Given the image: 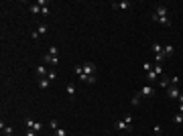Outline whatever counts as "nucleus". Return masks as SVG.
I'll use <instances>...</instances> for the list:
<instances>
[{"mask_svg": "<svg viewBox=\"0 0 183 136\" xmlns=\"http://www.w3.org/2000/svg\"><path fill=\"white\" fill-rule=\"evenodd\" d=\"M132 6V2L130 0H120V2H112V8L114 10H128Z\"/></svg>", "mask_w": 183, "mask_h": 136, "instance_id": "obj_1", "label": "nucleus"}, {"mask_svg": "<svg viewBox=\"0 0 183 136\" xmlns=\"http://www.w3.org/2000/svg\"><path fill=\"white\" fill-rule=\"evenodd\" d=\"M167 96H169L171 100H179V96H181V90H179L177 85H169V87H167Z\"/></svg>", "mask_w": 183, "mask_h": 136, "instance_id": "obj_2", "label": "nucleus"}, {"mask_svg": "<svg viewBox=\"0 0 183 136\" xmlns=\"http://www.w3.org/2000/svg\"><path fill=\"white\" fill-rule=\"evenodd\" d=\"M138 93H140L142 98H153V96H155V87H153V85H145V87L138 90Z\"/></svg>", "mask_w": 183, "mask_h": 136, "instance_id": "obj_3", "label": "nucleus"}, {"mask_svg": "<svg viewBox=\"0 0 183 136\" xmlns=\"http://www.w3.org/2000/svg\"><path fill=\"white\" fill-rule=\"evenodd\" d=\"M81 69H83V73H86L88 77H90V75H96V65H94V63H90V61H88V63H83V65H81Z\"/></svg>", "mask_w": 183, "mask_h": 136, "instance_id": "obj_4", "label": "nucleus"}, {"mask_svg": "<svg viewBox=\"0 0 183 136\" xmlns=\"http://www.w3.org/2000/svg\"><path fill=\"white\" fill-rule=\"evenodd\" d=\"M114 128H116V130H122V132H130V130H132V126H128L124 120H116Z\"/></svg>", "mask_w": 183, "mask_h": 136, "instance_id": "obj_5", "label": "nucleus"}, {"mask_svg": "<svg viewBox=\"0 0 183 136\" xmlns=\"http://www.w3.org/2000/svg\"><path fill=\"white\" fill-rule=\"evenodd\" d=\"M35 73H37V77L41 79V77H47V75H49V69H47L45 65H37V69H35Z\"/></svg>", "mask_w": 183, "mask_h": 136, "instance_id": "obj_6", "label": "nucleus"}, {"mask_svg": "<svg viewBox=\"0 0 183 136\" xmlns=\"http://www.w3.org/2000/svg\"><path fill=\"white\" fill-rule=\"evenodd\" d=\"M43 61H45V65H53V67L57 65V57H55V55H49V53L43 55Z\"/></svg>", "mask_w": 183, "mask_h": 136, "instance_id": "obj_7", "label": "nucleus"}, {"mask_svg": "<svg viewBox=\"0 0 183 136\" xmlns=\"http://www.w3.org/2000/svg\"><path fill=\"white\" fill-rule=\"evenodd\" d=\"M167 6H163V4H157V10H155V14L159 16V18H163V16H167Z\"/></svg>", "mask_w": 183, "mask_h": 136, "instance_id": "obj_8", "label": "nucleus"}, {"mask_svg": "<svg viewBox=\"0 0 183 136\" xmlns=\"http://www.w3.org/2000/svg\"><path fill=\"white\" fill-rule=\"evenodd\" d=\"M130 104H132L134 108H138V106L142 104V96H140V93H134V96H132V100H130Z\"/></svg>", "mask_w": 183, "mask_h": 136, "instance_id": "obj_9", "label": "nucleus"}, {"mask_svg": "<svg viewBox=\"0 0 183 136\" xmlns=\"http://www.w3.org/2000/svg\"><path fill=\"white\" fill-rule=\"evenodd\" d=\"M163 53H165V57H173L175 47H173V45H165V47H163Z\"/></svg>", "mask_w": 183, "mask_h": 136, "instance_id": "obj_10", "label": "nucleus"}, {"mask_svg": "<svg viewBox=\"0 0 183 136\" xmlns=\"http://www.w3.org/2000/svg\"><path fill=\"white\" fill-rule=\"evenodd\" d=\"M147 79L151 81V85H153V83H155V81L159 79V75H157V73H155V71H149V73H147Z\"/></svg>", "mask_w": 183, "mask_h": 136, "instance_id": "obj_11", "label": "nucleus"}, {"mask_svg": "<svg viewBox=\"0 0 183 136\" xmlns=\"http://www.w3.org/2000/svg\"><path fill=\"white\" fill-rule=\"evenodd\" d=\"M29 10L33 12V14H41V10H43V6H39V4H31V6H29Z\"/></svg>", "mask_w": 183, "mask_h": 136, "instance_id": "obj_12", "label": "nucleus"}, {"mask_svg": "<svg viewBox=\"0 0 183 136\" xmlns=\"http://www.w3.org/2000/svg\"><path fill=\"white\" fill-rule=\"evenodd\" d=\"M49 83H51V81L47 79V77H41V79H39V87H41V90H47Z\"/></svg>", "mask_w": 183, "mask_h": 136, "instance_id": "obj_13", "label": "nucleus"}, {"mask_svg": "<svg viewBox=\"0 0 183 136\" xmlns=\"http://www.w3.org/2000/svg\"><path fill=\"white\" fill-rule=\"evenodd\" d=\"M43 128H45V126H43V122H35V124H33V128H29V130H35V132L39 134V132H41Z\"/></svg>", "mask_w": 183, "mask_h": 136, "instance_id": "obj_14", "label": "nucleus"}, {"mask_svg": "<svg viewBox=\"0 0 183 136\" xmlns=\"http://www.w3.org/2000/svg\"><path fill=\"white\" fill-rule=\"evenodd\" d=\"M47 31H49V29H47V24H39V26H37V33H39V37L47 35Z\"/></svg>", "mask_w": 183, "mask_h": 136, "instance_id": "obj_15", "label": "nucleus"}, {"mask_svg": "<svg viewBox=\"0 0 183 136\" xmlns=\"http://www.w3.org/2000/svg\"><path fill=\"white\" fill-rule=\"evenodd\" d=\"M53 136H67V132H65V128H61V126H59L57 130H53Z\"/></svg>", "mask_w": 183, "mask_h": 136, "instance_id": "obj_16", "label": "nucleus"}, {"mask_svg": "<svg viewBox=\"0 0 183 136\" xmlns=\"http://www.w3.org/2000/svg\"><path fill=\"white\" fill-rule=\"evenodd\" d=\"M173 122H175V124H183V114L181 112L175 114V116H173Z\"/></svg>", "mask_w": 183, "mask_h": 136, "instance_id": "obj_17", "label": "nucleus"}, {"mask_svg": "<svg viewBox=\"0 0 183 136\" xmlns=\"http://www.w3.org/2000/svg\"><path fill=\"white\" fill-rule=\"evenodd\" d=\"M47 79H49V81H55V79H57V71L49 69V75H47Z\"/></svg>", "mask_w": 183, "mask_h": 136, "instance_id": "obj_18", "label": "nucleus"}, {"mask_svg": "<svg viewBox=\"0 0 183 136\" xmlns=\"http://www.w3.org/2000/svg\"><path fill=\"white\" fill-rule=\"evenodd\" d=\"M153 53H155V55H159V53H163V47H161L159 43H155V45H153Z\"/></svg>", "mask_w": 183, "mask_h": 136, "instance_id": "obj_19", "label": "nucleus"}, {"mask_svg": "<svg viewBox=\"0 0 183 136\" xmlns=\"http://www.w3.org/2000/svg\"><path fill=\"white\" fill-rule=\"evenodd\" d=\"M159 24H163V26H171V21H169L167 16H163V18H159Z\"/></svg>", "mask_w": 183, "mask_h": 136, "instance_id": "obj_20", "label": "nucleus"}, {"mask_svg": "<svg viewBox=\"0 0 183 136\" xmlns=\"http://www.w3.org/2000/svg\"><path fill=\"white\" fill-rule=\"evenodd\" d=\"M65 91H67L69 96H73V93H75V85H73V83H67V87H65Z\"/></svg>", "mask_w": 183, "mask_h": 136, "instance_id": "obj_21", "label": "nucleus"}, {"mask_svg": "<svg viewBox=\"0 0 183 136\" xmlns=\"http://www.w3.org/2000/svg\"><path fill=\"white\" fill-rule=\"evenodd\" d=\"M153 71H155V73H157V75H163V73H165V71H163V65H155V67H153Z\"/></svg>", "mask_w": 183, "mask_h": 136, "instance_id": "obj_22", "label": "nucleus"}, {"mask_svg": "<svg viewBox=\"0 0 183 136\" xmlns=\"http://www.w3.org/2000/svg\"><path fill=\"white\" fill-rule=\"evenodd\" d=\"M159 83H161V87H165V90H167V87L171 85V83H169V79H165V77H161V79H159Z\"/></svg>", "mask_w": 183, "mask_h": 136, "instance_id": "obj_23", "label": "nucleus"}, {"mask_svg": "<svg viewBox=\"0 0 183 136\" xmlns=\"http://www.w3.org/2000/svg\"><path fill=\"white\" fill-rule=\"evenodd\" d=\"M49 128H51V130H57V128H59L57 120H51V122H49Z\"/></svg>", "mask_w": 183, "mask_h": 136, "instance_id": "obj_24", "label": "nucleus"}, {"mask_svg": "<svg viewBox=\"0 0 183 136\" xmlns=\"http://www.w3.org/2000/svg\"><path fill=\"white\" fill-rule=\"evenodd\" d=\"M2 132H4L6 136H12V132H14V130H12L10 126H4V130H2Z\"/></svg>", "mask_w": 183, "mask_h": 136, "instance_id": "obj_25", "label": "nucleus"}, {"mask_svg": "<svg viewBox=\"0 0 183 136\" xmlns=\"http://www.w3.org/2000/svg\"><path fill=\"white\" fill-rule=\"evenodd\" d=\"M49 55H55V57H57V47H55V45L49 47Z\"/></svg>", "mask_w": 183, "mask_h": 136, "instance_id": "obj_26", "label": "nucleus"}, {"mask_svg": "<svg viewBox=\"0 0 183 136\" xmlns=\"http://www.w3.org/2000/svg\"><path fill=\"white\" fill-rule=\"evenodd\" d=\"M122 120H124V122H126L128 126H132V122H134V120H132V116H124Z\"/></svg>", "mask_w": 183, "mask_h": 136, "instance_id": "obj_27", "label": "nucleus"}, {"mask_svg": "<svg viewBox=\"0 0 183 136\" xmlns=\"http://www.w3.org/2000/svg\"><path fill=\"white\" fill-rule=\"evenodd\" d=\"M142 69H145V71H147V73H149V71H153V67H151V63H149V61H147V63H145V65H142Z\"/></svg>", "mask_w": 183, "mask_h": 136, "instance_id": "obj_28", "label": "nucleus"}, {"mask_svg": "<svg viewBox=\"0 0 183 136\" xmlns=\"http://www.w3.org/2000/svg\"><path fill=\"white\" fill-rule=\"evenodd\" d=\"M169 83H171V85H177V83H179V77H177V75H175V77H171V79H169Z\"/></svg>", "mask_w": 183, "mask_h": 136, "instance_id": "obj_29", "label": "nucleus"}, {"mask_svg": "<svg viewBox=\"0 0 183 136\" xmlns=\"http://www.w3.org/2000/svg\"><path fill=\"white\" fill-rule=\"evenodd\" d=\"M24 124H27V128H33V124H35V120H31V118H27V122H24Z\"/></svg>", "mask_w": 183, "mask_h": 136, "instance_id": "obj_30", "label": "nucleus"}, {"mask_svg": "<svg viewBox=\"0 0 183 136\" xmlns=\"http://www.w3.org/2000/svg\"><path fill=\"white\" fill-rule=\"evenodd\" d=\"M24 136H37V132H35V130H29V128H27V132H24Z\"/></svg>", "mask_w": 183, "mask_h": 136, "instance_id": "obj_31", "label": "nucleus"}, {"mask_svg": "<svg viewBox=\"0 0 183 136\" xmlns=\"http://www.w3.org/2000/svg\"><path fill=\"white\" fill-rule=\"evenodd\" d=\"M86 83H96V75H90V77H88V81H86Z\"/></svg>", "mask_w": 183, "mask_h": 136, "instance_id": "obj_32", "label": "nucleus"}, {"mask_svg": "<svg viewBox=\"0 0 183 136\" xmlns=\"http://www.w3.org/2000/svg\"><path fill=\"white\" fill-rule=\"evenodd\" d=\"M179 112H181V114H183V104H179Z\"/></svg>", "mask_w": 183, "mask_h": 136, "instance_id": "obj_33", "label": "nucleus"}, {"mask_svg": "<svg viewBox=\"0 0 183 136\" xmlns=\"http://www.w3.org/2000/svg\"><path fill=\"white\" fill-rule=\"evenodd\" d=\"M179 104H183V93H181V96H179Z\"/></svg>", "mask_w": 183, "mask_h": 136, "instance_id": "obj_34", "label": "nucleus"}]
</instances>
